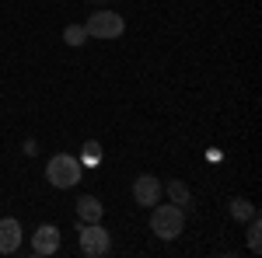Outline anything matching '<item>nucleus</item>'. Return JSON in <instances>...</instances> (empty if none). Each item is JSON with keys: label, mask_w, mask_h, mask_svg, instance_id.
Wrapping results in <instances>:
<instances>
[{"label": "nucleus", "mask_w": 262, "mask_h": 258, "mask_svg": "<svg viewBox=\"0 0 262 258\" xmlns=\"http://www.w3.org/2000/svg\"><path fill=\"white\" fill-rule=\"evenodd\" d=\"M63 42H67V45H84V42H88L84 25H67V28H63Z\"/></svg>", "instance_id": "obj_11"}, {"label": "nucleus", "mask_w": 262, "mask_h": 258, "mask_svg": "<svg viewBox=\"0 0 262 258\" xmlns=\"http://www.w3.org/2000/svg\"><path fill=\"white\" fill-rule=\"evenodd\" d=\"M81 160L74 157V154H53L49 164H46V178L53 189H74L77 181H81Z\"/></svg>", "instance_id": "obj_1"}, {"label": "nucleus", "mask_w": 262, "mask_h": 258, "mask_svg": "<svg viewBox=\"0 0 262 258\" xmlns=\"http://www.w3.org/2000/svg\"><path fill=\"white\" fill-rule=\"evenodd\" d=\"M154 213H150V230L158 234L161 241H175L182 234V227H185V213H182V206H150Z\"/></svg>", "instance_id": "obj_2"}, {"label": "nucleus", "mask_w": 262, "mask_h": 258, "mask_svg": "<svg viewBox=\"0 0 262 258\" xmlns=\"http://www.w3.org/2000/svg\"><path fill=\"white\" fill-rule=\"evenodd\" d=\"M84 32H88V39H119L126 32V21L116 11H95L84 25Z\"/></svg>", "instance_id": "obj_3"}, {"label": "nucleus", "mask_w": 262, "mask_h": 258, "mask_svg": "<svg viewBox=\"0 0 262 258\" xmlns=\"http://www.w3.org/2000/svg\"><path fill=\"white\" fill-rule=\"evenodd\" d=\"M21 248V223L14 217L0 220V255H14Z\"/></svg>", "instance_id": "obj_7"}, {"label": "nucleus", "mask_w": 262, "mask_h": 258, "mask_svg": "<svg viewBox=\"0 0 262 258\" xmlns=\"http://www.w3.org/2000/svg\"><path fill=\"white\" fill-rule=\"evenodd\" d=\"M32 251L35 255H56L60 251V227L56 223H42L32 238Z\"/></svg>", "instance_id": "obj_5"}, {"label": "nucleus", "mask_w": 262, "mask_h": 258, "mask_svg": "<svg viewBox=\"0 0 262 258\" xmlns=\"http://www.w3.org/2000/svg\"><path fill=\"white\" fill-rule=\"evenodd\" d=\"M133 199H137V206H158L161 181L154 178V175H140V178L133 181Z\"/></svg>", "instance_id": "obj_6"}, {"label": "nucleus", "mask_w": 262, "mask_h": 258, "mask_svg": "<svg viewBox=\"0 0 262 258\" xmlns=\"http://www.w3.org/2000/svg\"><path fill=\"white\" fill-rule=\"evenodd\" d=\"M101 213H105L101 199H95V196H81L77 199V217H81V223H98Z\"/></svg>", "instance_id": "obj_8"}, {"label": "nucleus", "mask_w": 262, "mask_h": 258, "mask_svg": "<svg viewBox=\"0 0 262 258\" xmlns=\"http://www.w3.org/2000/svg\"><path fill=\"white\" fill-rule=\"evenodd\" d=\"M98 4H105V0H98Z\"/></svg>", "instance_id": "obj_14"}, {"label": "nucleus", "mask_w": 262, "mask_h": 258, "mask_svg": "<svg viewBox=\"0 0 262 258\" xmlns=\"http://www.w3.org/2000/svg\"><path fill=\"white\" fill-rule=\"evenodd\" d=\"M161 192H168V199L175 202V206H189V199H192V192H189V185L185 181H168V185H161Z\"/></svg>", "instance_id": "obj_9"}, {"label": "nucleus", "mask_w": 262, "mask_h": 258, "mask_svg": "<svg viewBox=\"0 0 262 258\" xmlns=\"http://www.w3.org/2000/svg\"><path fill=\"white\" fill-rule=\"evenodd\" d=\"M231 217L234 220H252L255 217V206L245 202V199H234V202H231Z\"/></svg>", "instance_id": "obj_13"}, {"label": "nucleus", "mask_w": 262, "mask_h": 258, "mask_svg": "<svg viewBox=\"0 0 262 258\" xmlns=\"http://www.w3.org/2000/svg\"><path fill=\"white\" fill-rule=\"evenodd\" d=\"M81 164H88V168H98V160H101V143L98 139H88V143H84L81 147Z\"/></svg>", "instance_id": "obj_10"}, {"label": "nucleus", "mask_w": 262, "mask_h": 258, "mask_svg": "<svg viewBox=\"0 0 262 258\" xmlns=\"http://www.w3.org/2000/svg\"><path fill=\"white\" fill-rule=\"evenodd\" d=\"M248 248L259 255L262 251V223H259V217H252V223H248Z\"/></svg>", "instance_id": "obj_12"}, {"label": "nucleus", "mask_w": 262, "mask_h": 258, "mask_svg": "<svg viewBox=\"0 0 262 258\" xmlns=\"http://www.w3.org/2000/svg\"><path fill=\"white\" fill-rule=\"evenodd\" d=\"M77 234H81V251H84L88 258H101V255H108L112 241H108V230L101 227V220H98V223H84Z\"/></svg>", "instance_id": "obj_4"}]
</instances>
